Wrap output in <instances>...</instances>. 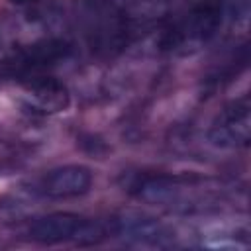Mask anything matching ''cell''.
I'll list each match as a JSON object with an SVG mask.
<instances>
[{
    "label": "cell",
    "mask_w": 251,
    "mask_h": 251,
    "mask_svg": "<svg viewBox=\"0 0 251 251\" xmlns=\"http://www.w3.org/2000/svg\"><path fill=\"white\" fill-rule=\"evenodd\" d=\"M25 96L29 106L41 114H59L71 104L69 88L55 76H31L25 86Z\"/></svg>",
    "instance_id": "52a82bcc"
},
{
    "label": "cell",
    "mask_w": 251,
    "mask_h": 251,
    "mask_svg": "<svg viewBox=\"0 0 251 251\" xmlns=\"http://www.w3.org/2000/svg\"><path fill=\"white\" fill-rule=\"evenodd\" d=\"M22 159V153L18 149V145L8 143V141H0V173H6L14 167H18Z\"/></svg>",
    "instance_id": "ba28073f"
},
{
    "label": "cell",
    "mask_w": 251,
    "mask_h": 251,
    "mask_svg": "<svg viewBox=\"0 0 251 251\" xmlns=\"http://www.w3.org/2000/svg\"><path fill=\"white\" fill-rule=\"evenodd\" d=\"M108 233L139 247H171L175 239V233L161 220L137 210H126L110 218Z\"/></svg>",
    "instance_id": "277c9868"
},
{
    "label": "cell",
    "mask_w": 251,
    "mask_h": 251,
    "mask_svg": "<svg viewBox=\"0 0 251 251\" xmlns=\"http://www.w3.org/2000/svg\"><path fill=\"white\" fill-rule=\"evenodd\" d=\"M92 186V173L84 165H61L43 173L33 192L47 200H69L86 194Z\"/></svg>",
    "instance_id": "8992f818"
},
{
    "label": "cell",
    "mask_w": 251,
    "mask_h": 251,
    "mask_svg": "<svg viewBox=\"0 0 251 251\" xmlns=\"http://www.w3.org/2000/svg\"><path fill=\"white\" fill-rule=\"evenodd\" d=\"M251 135V104L249 96H241L226 104L208 129V139L220 149H241L249 145Z\"/></svg>",
    "instance_id": "5b68a950"
},
{
    "label": "cell",
    "mask_w": 251,
    "mask_h": 251,
    "mask_svg": "<svg viewBox=\"0 0 251 251\" xmlns=\"http://www.w3.org/2000/svg\"><path fill=\"white\" fill-rule=\"evenodd\" d=\"M25 235L31 241L43 245H94L110 237L108 224L73 212H53L37 216L27 224Z\"/></svg>",
    "instance_id": "3957f363"
},
{
    "label": "cell",
    "mask_w": 251,
    "mask_h": 251,
    "mask_svg": "<svg viewBox=\"0 0 251 251\" xmlns=\"http://www.w3.org/2000/svg\"><path fill=\"white\" fill-rule=\"evenodd\" d=\"M124 186L135 200L176 214L208 212L220 202L216 186L194 175L143 171L129 175Z\"/></svg>",
    "instance_id": "6da1fadb"
},
{
    "label": "cell",
    "mask_w": 251,
    "mask_h": 251,
    "mask_svg": "<svg viewBox=\"0 0 251 251\" xmlns=\"http://www.w3.org/2000/svg\"><path fill=\"white\" fill-rule=\"evenodd\" d=\"M12 4H16V6H29V4H35V2H39V0H10Z\"/></svg>",
    "instance_id": "9c48e42d"
},
{
    "label": "cell",
    "mask_w": 251,
    "mask_h": 251,
    "mask_svg": "<svg viewBox=\"0 0 251 251\" xmlns=\"http://www.w3.org/2000/svg\"><path fill=\"white\" fill-rule=\"evenodd\" d=\"M227 20L226 0H200L165 27L161 45L175 55H192L206 47Z\"/></svg>",
    "instance_id": "7a4b0ae2"
}]
</instances>
